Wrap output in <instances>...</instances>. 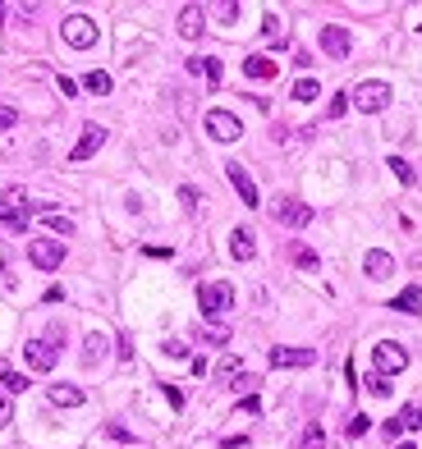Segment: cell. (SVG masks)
Returning <instances> with one entry per match:
<instances>
[{"mask_svg": "<svg viewBox=\"0 0 422 449\" xmlns=\"http://www.w3.org/2000/svg\"><path fill=\"white\" fill-rule=\"evenodd\" d=\"M230 302H234L230 280H207V285L198 289V307L207 312V317H221V312H230Z\"/></svg>", "mask_w": 422, "mask_h": 449, "instance_id": "obj_1", "label": "cell"}, {"mask_svg": "<svg viewBox=\"0 0 422 449\" xmlns=\"http://www.w3.org/2000/svg\"><path fill=\"white\" fill-rule=\"evenodd\" d=\"M349 101L358 106L362 115H381V110L390 106V87L372 78V83H358V87H353V96H349Z\"/></svg>", "mask_w": 422, "mask_h": 449, "instance_id": "obj_2", "label": "cell"}, {"mask_svg": "<svg viewBox=\"0 0 422 449\" xmlns=\"http://www.w3.org/2000/svg\"><path fill=\"white\" fill-rule=\"evenodd\" d=\"M372 363H377V376H395L409 367V348H399L395 339H381L377 348H372Z\"/></svg>", "mask_w": 422, "mask_h": 449, "instance_id": "obj_3", "label": "cell"}, {"mask_svg": "<svg viewBox=\"0 0 422 449\" xmlns=\"http://www.w3.org/2000/svg\"><path fill=\"white\" fill-rule=\"evenodd\" d=\"M60 37L74 46V51H87V46H96V23L87 14H70L60 23Z\"/></svg>", "mask_w": 422, "mask_h": 449, "instance_id": "obj_4", "label": "cell"}, {"mask_svg": "<svg viewBox=\"0 0 422 449\" xmlns=\"http://www.w3.org/2000/svg\"><path fill=\"white\" fill-rule=\"evenodd\" d=\"M28 261H33L37 271H55L65 261V243H55V239H33L28 243Z\"/></svg>", "mask_w": 422, "mask_h": 449, "instance_id": "obj_5", "label": "cell"}, {"mask_svg": "<svg viewBox=\"0 0 422 449\" xmlns=\"http://www.w3.org/2000/svg\"><path fill=\"white\" fill-rule=\"evenodd\" d=\"M202 124H207V133H211L216 142H234L243 133L239 115H230V110H207V120H202Z\"/></svg>", "mask_w": 422, "mask_h": 449, "instance_id": "obj_6", "label": "cell"}, {"mask_svg": "<svg viewBox=\"0 0 422 449\" xmlns=\"http://www.w3.org/2000/svg\"><path fill=\"white\" fill-rule=\"evenodd\" d=\"M23 358H28V367H37V372H51V367L60 363V353H55V344H51V339H28Z\"/></svg>", "mask_w": 422, "mask_h": 449, "instance_id": "obj_7", "label": "cell"}, {"mask_svg": "<svg viewBox=\"0 0 422 449\" xmlns=\"http://www.w3.org/2000/svg\"><path fill=\"white\" fill-rule=\"evenodd\" d=\"M225 174H230V183H234V193H239V198H243V207H257V183H252V174L248 170H243V165L239 161H230V165H225Z\"/></svg>", "mask_w": 422, "mask_h": 449, "instance_id": "obj_8", "label": "cell"}, {"mask_svg": "<svg viewBox=\"0 0 422 449\" xmlns=\"http://www.w3.org/2000/svg\"><path fill=\"white\" fill-rule=\"evenodd\" d=\"M321 51L331 55V60H345V55L353 51V37L345 33V28H335V23H326L321 28Z\"/></svg>", "mask_w": 422, "mask_h": 449, "instance_id": "obj_9", "label": "cell"}, {"mask_svg": "<svg viewBox=\"0 0 422 449\" xmlns=\"http://www.w3.org/2000/svg\"><path fill=\"white\" fill-rule=\"evenodd\" d=\"M101 142H106V129H101V124H87V129H83V138H78V142H74V152H70V161H74V165H83V161H87V156H92L96 147H101Z\"/></svg>", "mask_w": 422, "mask_h": 449, "instance_id": "obj_10", "label": "cell"}, {"mask_svg": "<svg viewBox=\"0 0 422 449\" xmlns=\"http://www.w3.org/2000/svg\"><path fill=\"white\" fill-rule=\"evenodd\" d=\"M276 220H280V224H289V229H303V224L312 220V207H308V202H294V198H284L280 207H276Z\"/></svg>", "mask_w": 422, "mask_h": 449, "instance_id": "obj_11", "label": "cell"}, {"mask_svg": "<svg viewBox=\"0 0 422 449\" xmlns=\"http://www.w3.org/2000/svg\"><path fill=\"white\" fill-rule=\"evenodd\" d=\"M362 271H367V280H390L395 275V257L381 252V248H372L367 257H362Z\"/></svg>", "mask_w": 422, "mask_h": 449, "instance_id": "obj_12", "label": "cell"}, {"mask_svg": "<svg viewBox=\"0 0 422 449\" xmlns=\"http://www.w3.org/2000/svg\"><path fill=\"white\" fill-rule=\"evenodd\" d=\"M271 367H312L317 363V353L312 348H271Z\"/></svg>", "mask_w": 422, "mask_h": 449, "instance_id": "obj_13", "label": "cell"}, {"mask_svg": "<svg viewBox=\"0 0 422 449\" xmlns=\"http://www.w3.org/2000/svg\"><path fill=\"white\" fill-rule=\"evenodd\" d=\"M230 252H234V261H252V257H257L252 229H234V234H230Z\"/></svg>", "mask_w": 422, "mask_h": 449, "instance_id": "obj_14", "label": "cell"}, {"mask_svg": "<svg viewBox=\"0 0 422 449\" xmlns=\"http://www.w3.org/2000/svg\"><path fill=\"white\" fill-rule=\"evenodd\" d=\"M46 399H51V404L55 408H78V404H83V390H78V385H51V390H46Z\"/></svg>", "mask_w": 422, "mask_h": 449, "instance_id": "obj_15", "label": "cell"}, {"mask_svg": "<svg viewBox=\"0 0 422 449\" xmlns=\"http://www.w3.org/2000/svg\"><path fill=\"white\" fill-rule=\"evenodd\" d=\"M179 37H202V5H184L179 9Z\"/></svg>", "mask_w": 422, "mask_h": 449, "instance_id": "obj_16", "label": "cell"}, {"mask_svg": "<svg viewBox=\"0 0 422 449\" xmlns=\"http://www.w3.org/2000/svg\"><path fill=\"white\" fill-rule=\"evenodd\" d=\"M243 74H248V78H262V83H267V78H276L280 69H276V60H267V55H248V60H243Z\"/></svg>", "mask_w": 422, "mask_h": 449, "instance_id": "obj_17", "label": "cell"}, {"mask_svg": "<svg viewBox=\"0 0 422 449\" xmlns=\"http://www.w3.org/2000/svg\"><path fill=\"white\" fill-rule=\"evenodd\" d=\"M0 385H5L9 394H23V390H28V376H23V372H14V367H5V363H0Z\"/></svg>", "mask_w": 422, "mask_h": 449, "instance_id": "obj_18", "label": "cell"}, {"mask_svg": "<svg viewBox=\"0 0 422 449\" xmlns=\"http://www.w3.org/2000/svg\"><path fill=\"white\" fill-rule=\"evenodd\" d=\"M0 224L5 229H28V207H0Z\"/></svg>", "mask_w": 422, "mask_h": 449, "instance_id": "obj_19", "label": "cell"}, {"mask_svg": "<svg viewBox=\"0 0 422 449\" xmlns=\"http://www.w3.org/2000/svg\"><path fill=\"white\" fill-rule=\"evenodd\" d=\"M390 307H395V312H418V307H422V289H418V285H409L404 294L390 302Z\"/></svg>", "mask_w": 422, "mask_h": 449, "instance_id": "obj_20", "label": "cell"}, {"mask_svg": "<svg viewBox=\"0 0 422 449\" xmlns=\"http://www.w3.org/2000/svg\"><path fill=\"white\" fill-rule=\"evenodd\" d=\"M101 353H106V335H87V344H83V363H87V367H96V363H101Z\"/></svg>", "mask_w": 422, "mask_h": 449, "instance_id": "obj_21", "label": "cell"}, {"mask_svg": "<svg viewBox=\"0 0 422 449\" xmlns=\"http://www.w3.org/2000/svg\"><path fill=\"white\" fill-rule=\"evenodd\" d=\"M83 87H87L92 96H106V92H111V74H106V69H92V74L83 78Z\"/></svg>", "mask_w": 422, "mask_h": 449, "instance_id": "obj_22", "label": "cell"}, {"mask_svg": "<svg viewBox=\"0 0 422 449\" xmlns=\"http://www.w3.org/2000/svg\"><path fill=\"white\" fill-rule=\"evenodd\" d=\"M317 96H321L317 78H299V83H294V101H317Z\"/></svg>", "mask_w": 422, "mask_h": 449, "instance_id": "obj_23", "label": "cell"}, {"mask_svg": "<svg viewBox=\"0 0 422 449\" xmlns=\"http://www.w3.org/2000/svg\"><path fill=\"white\" fill-rule=\"evenodd\" d=\"M395 422H399V431H418V426H422V404H409Z\"/></svg>", "mask_w": 422, "mask_h": 449, "instance_id": "obj_24", "label": "cell"}, {"mask_svg": "<svg viewBox=\"0 0 422 449\" xmlns=\"http://www.w3.org/2000/svg\"><path fill=\"white\" fill-rule=\"evenodd\" d=\"M299 445H303V449H326V431H321L317 422H308V431H303Z\"/></svg>", "mask_w": 422, "mask_h": 449, "instance_id": "obj_25", "label": "cell"}, {"mask_svg": "<svg viewBox=\"0 0 422 449\" xmlns=\"http://www.w3.org/2000/svg\"><path fill=\"white\" fill-rule=\"evenodd\" d=\"M294 261H299L303 271H317V266H321V261H317V252H312V248H303V243H294Z\"/></svg>", "mask_w": 422, "mask_h": 449, "instance_id": "obj_26", "label": "cell"}, {"mask_svg": "<svg viewBox=\"0 0 422 449\" xmlns=\"http://www.w3.org/2000/svg\"><path fill=\"white\" fill-rule=\"evenodd\" d=\"M198 339H207V344H230V330H225V326H202Z\"/></svg>", "mask_w": 422, "mask_h": 449, "instance_id": "obj_27", "label": "cell"}, {"mask_svg": "<svg viewBox=\"0 0 422 449\" xmlns=\"http://www.w3.org/2000/svg\"><path fill=\"white\" fill-rule=\"evenodd\" d=\"M390 170H395V179H399V183H413V165H409L404 156H390Z\"/></svg>", "mask_w": 422, "mask_h": 449, "instance_id": "obj_28", "label": "cell"}, {"mask_svg": "<svg viewBox=\"0 0 422 449\" xmlns=\"http://www.w3.org/2000/svg\"><path fill=\"white\" fill-rule=\"evenodd\" d=\"M42 220L51 224L55 234H74V220H70V216H55V211H42Z\"/></svg>", "mask_w": 422, "mask_h": 449, "instance_id": "obj_29", "label": "cell"}, {"mask_svg": "<svg viewBox=\"0 0 422 449\" xmlns=\"http://www.w3.org/2000/svg\"><path fill=\"white\" fill-rule=\"evenodd\" d=\"M239 376V358H221L216 363V380H234Z\"/></svg>", "mask_w": 422, "mask_h": 449, "instance_id": "obj_30", "label": "cell"}, {"mask_svg": "<svg viewBox=\"0 0 422 449\" xmlns=\"http://www.w3.org/2000/svg\"><path fill=\"white\" fill-rule=\"evenodd\" d=\"M202 74H207L211 87H221V78H225V69H221V60H216V55H211V60H202Z\"/></svg>", "mask_w": 422, "mask_h": 449, "instance_id": "obj_31", "label": "cell"}, {"mask_svg": "<svg viewBox=\"0 0 422 449\" xmlns=\"http://www.w3.org/2000/svg\"><path fill=\"white\" fill-rule=\"evenodd\" d=\"M367 390H372L377 399H386V394H390V376H367Z\"/></svg>", "mask_w": 422, "mask_h": 449, "instance_id": "obj_32", "label": "cell"}, {"mask_svg": "<svg viewBox=\"0 0 422 449\" xmlns=\"http://www.w3.org/2000/svg\"><path fill=\"white\" fill-rule=\"evenodd\" d=\"M161 353H165V358H189V348H184L179 339H165V344H161Z\"/></svg>", "mask_w": 422, "mask_h": 449, "instance_id": "obj_33", "label": "cell"}, {"mask_svg": "<svg viewBox=\"0 0 422 449\" xmlns=\"http://www.w3.org/2000/svg\"><path fill=\"white\" fill-rule=\"evenodd\" d=\"M367 422H372L367 413H353V417H349V436H362V431H367Z\"/></svg>", "mask_w": 422, "mask_h": 449, "instance_id": "obj_34", "label": "cell"}, {"mask_svg": "<svg viewBox=\"0 0 422 449\" xmlns=\"http://www.w3.org/2000/svg\"><path fill=\"white\" fill-rule=\"evenodd\" d=\"M161 390H165V399H170V408L179 413V408H184V390L179 385H161Z\"/></svg>", "mask_w": 422, "mask_h": 449, "instance_id": "obj_35", "label": "cell"}, {"mask_svg": "<svg viewBox=\"0 0 422 449\" xmlns=\"http://www.w3.org/2000/svg\"><path fill=\"white\" fill-rule=\"evenodd\" d=\"M14 124H18V110L14 106H0V129H14Z\"/></svg>", "mask_w": 422, "mask_h": 449, "instance_id": "obj_36", "label": "cell"}, {"mask_svg": "<svg viewBox=\"0 0 422 449\" xmlns=\"http://www.w3.org/2000/svg\"><path fill=\"white\" fill-rule=\"evenodd\" d=\"M239 413H262V399L257 394H243L239 399Z\"/></svg>", "mask_w": 422, "mask_h": 449, "instance_id": "obj_37", "label": "cell"}, {"mask_svg": "<svg viewBox=\"0 0 422 449\" xmlns=\"http://www.w3.org/2000/svg\"><path fill=\"white\" fill-rule=\"evenodd\" d=\"M262 33H267V37H280V14H267V23H262Z\"/></svg>", "mask_w": 422, "mask_h": 449, "instance_id": "obj_38", "label": "cell"}, {"mask_svg": "<svg viewBox=\"0 0 422 449\" xmlns=\"http://www.w3.org/2000/svg\"><path fill=\"white\" fill-rule=\"evenodd\" d=\"M9 417H14V408H9V399L0 394V426H9Z\"/></svg>", "mask_w": 422, "mask_h": 449, "instance_id": "obj_39", "label": "cell"}, {"mask_svg": "<svg viewBox=\"0 0 422 449\" xmlns=\"http://www.w3.org/2000/svg\"><path fill=\"white\" fill-rule=\"evenodd\" d=\"M345 110H349V96H345V92H340V96H335V101H331V115H345Z\"/></svg>", "mask_w": 422, "mask_h": 449, "instance_id": "obj_40", "label": "cell"}, {"mask_svg": "<svg viewBox=\"0 0 422 449\" xmlns=\"http://www.w3.org/2000/svg\"><path fill=\"white\" fill-rule=\"evenodd\" d=\"M60 92H65V96H78V83H74V78H65V74H60Z\"/></svg>", "mask_w": 422, "mask_h": 449, "instance_id": "obj_41", "label": "cell"}, {"mask_svg": "<svg viewBox=\"0 0 422 449\" xmlns=\"http://www.w3.org/2000/svg\"><path fill=\"white\" fill-rule=\"evenodd\" d=\"M0 271H9V248L0 243Z\"/></svg>", "mask_w": 422, "mask_h": 449, "instance_id": "obj_42", "label": "cell"}, {"mask_svg": "<svg viewBox=\"0 0 422 449\" xmlns=\"http://www.w3.org/2000/svg\"><path fill=\"white\" fill-rule=\"evenodd\" d=\"M399 449H418V445H399Z\"/></svg>", "mask_w": 422, "mask_h": 449, "instance_id": "obj_43", "label": "cell"}, {"mask_svg": "<svg viewBox=\"0 0 422 449\" xmlns=\"http://www.w3.org/2000/svg\"><path fill=\"white\" fill-rule=\"evenodd\" d=\"M418 28H422V23H418Z\"/></svg>", "mask_w": 422, "mask_h": 449, "instance_id": "obj_44", "label": "cell"}]
</instances>
